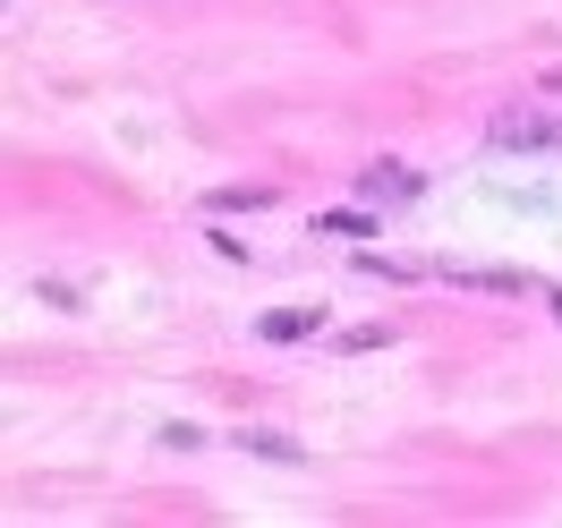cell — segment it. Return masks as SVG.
Returning <instances> with one entry per match:
<instances>
[{
	"label": "cell",
	"instance_id": "3",
	"mask_svg": "<svg viewBox=\"0 0 562 528\" xmlns=\"http://www.w3.org/2000/svg\"><path fill=\"white\" fill-rule=\"evenodd\" d=\"M316 307H265V316H256V333H265V341H281V350H290V341H307V333H316Z\"/></svg>",
	"mask_w": 562,
	"mask_h": 528
},
{
	"label": "cell",
	"instance_id": "5",
	"mask_svg": "<svg viewBox=\"0 0 562 528\" xmlns=\"http://www.w3.org/2000/svg\"><path fill=\"white\" fill-rule=\"evenodd\" d=\"M392 324H358V333H341V350H384Z\"/></svg>",
	"mask_w": 562,
	"mask_h": 528
},
{
	"label": "cell",
	"instance_id": "1",
	"mask_svg": "<svg viewBox=\"0 0 562 528\" xmlns=\"http://www.w3.org/2000/svg\"><path fill=\"white\" fill-rule=\"evenodd\" d=\"M486 137L503 145V154H512V145L528 154V145H554V137H562V120H546V111H503V120H494Z\"/></svg>",
	"mask_w": 562,
	"mask_h": 528
},
{
	"label": "cell",
	"instance_id": "2",
	"mask_svg": "<svg viewBox=\"0 0 562 528\" xmlns=\"http://www.w3.org/2000/svg\"><path fill=\"white\" fill-rule=\"evenodd\" d=\"M358 196H367V205H409V196H418V171H401V162H367Z\"/></svg>",
	"mask_w": 562,
	"mask_h": 528
},
{
	"label": "cell",
	"instance_id": "4",
	"mask_svg": "<svg viewBox=\"0 0 562 528\" xmlns=\"http://www.w3.org/2000/svg\"><path fill=\"white\" fill-rule=\"evenodd\" d=\"M239 452H256V460H281V469H290V460H307L299 443H290V435H273V426H239Z\"/></svg>",
	"mask_w": 562,
	"mask_h": 528
}]
</instances>
